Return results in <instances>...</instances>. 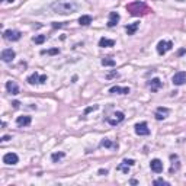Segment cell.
I'll return each mask as SVG.
<instances>
[{
	"instance_id": "cell-9",
	"label": "cell",
	"mask_w": 186,
	"mask_h": 186,
	"mask_svg": "<svg viewBox=\"0 0 186 186\" xmlns=\"http://www.w3.org/2000/svg\"><path fill=\"white\" fill-rule=\"evenodd\" d=\"M135 134L137 135H148L150 134V129H148V125L147 122H140L135 125Z\"/></svg>"
},
{
	"instance_id": "cell-21",
	"label": "cell",
	"mask_w": 186,
	"mask_h": 186,
	"mask_svg": "<svg viewBox=\"0 0 186 186\" xmlns=\"http://www.w3.org/2000/svg\"><path fill=\"white\" fill-rule=\"evenodd\" d=\"M115 45V41L113 40H108V38H100L99 40V46L105 48V46H113Z\"/></svg>"
},
{
	"instance_id": "cell-26",
	"label": "cell",
	"mask_w": 186,
	"mask_h": 186,
	"mask_svg": "<svg viewBox=\"0 0 186 186\" xmlns=\"http://www.w3.org/2000/svg\"><path fill=\"white\" fill-rule=\"evenodd\" d=\"M100 146L102 147H106V148H109V147H112V141H109V140H103L102 143H100Z\"/></svg>"
},
{
	"instance_id": "cell-30",
	"label": "cell",
	"mask_w": 186,
	"mask_h": 186,
	"mask_svg": "<svg viewBox=\"0 0 186 186\" xmlns=\"http://www.w3.org/2000/svg\"><path fill=\"white\" fill-rule=\"evenodd\" d=\"M108 79H111V77H118V73H116V71H112V73H109L106 76Z\"/></svg>"
},
{
	"instance_id": "cell-20",
	"label": "cell",
	"mask_w": 186,
	"mask_h": 186,
	"mask_svg": "<svg viewBox=\"0 0 186 186\" xmlns=\"http://www.w3.org/2000/svg\"><path fill=\"white\" fill-rule=\"evenodd\" d=\"M138 26H140V22H134L131 25H128V26H126V33H128V35H134V33L137 32Z\"/></svg>"
},
{
	"instance_id": "cell-29",
	"label": "cell",
	"mask_w": 186,
	"mask_h": 186,
	"mask_svg": "<svg viewBox=\"0 0 186 186\" xmlns=\"http://www.w3.org/2000/svg\"><path fill=\"white\" fill-rule=\"evenodd\" d=\"M124 161H125L126 164H129V166H134V164H135V161H134L133 159H129V160H128V159H125V160H124Z\"/></svg>"
},
{
	"instance_id": "cell-25",
	"label": "cell",
	"mask_w": 186,
	"mask_h": 186,
	"mask_svg": "<svg viewBox=\"0 0 186 186\" xmlns=\"http://www.w3.org/2000/svg\"><path fill=\"white\" fill-rule=\"evenodd\" d=\"M64 156H66L64 153H54L53 156H51V159H53V161H58V160H61Z\"/></svg>"
},
{
	"instance_id": "cell-23",
	"label": "cell",
	"mask_w": 186,
	"mask_h": 186,
	"mask_svg": "<svg viewBox=\"0 0 186 186\" xmlns=\"http://www.w3.org/2000/svg\"><path fill=\"white\" fill-rule=\"evenodd\" d=\"M45 40H46L45 35H38V36H35L32 41L35 44H42V42H45Z\"/></svg>"
},
{
	"instance_id": "cell-3",
	"label": "cell",
	"mask_w": 186,
	"mask_h": 186,
	"mask_svg": "<svg viewBox=\"0 0 186 186\" xmlns=\"http://www.w3.org/2000/svg\"><path fill=\"white\" fill-rule=\"evenodd\" d=\"M26 81L29 84H42V83H45L46 81V76L45 74H40V73H32L29 77L26 79Z\"/></svg>"
},
{
	"instance_id": "cell-13",
	"label": "cell",
	"mask_w": 186,
	"mask_h": 186,
	"mask_svg": "<svg viewBox=\"0 0 186 186\" xmlns=\"http://www.w3.org/2000/svg\"><path fill=\"white\" fill-rule=\"evenodd\" d=\"M6 89H7V92L10 93V95H18V93H19V86L16 84V81H13V80L7 81Z\"/></svg>"
},
{
	"instance_id": "cell-14",
	"label": "cell",
	"mask_w": 186,
	"mask_h": 186,
	"mask_svg": "<svg viewBox=\"0 0 186 186\" xmlns=\"http://www.w3.org/2000/svg\"><path fill=\"white\" fill-rule=\"evenodd\" d=\"M167 115H169V109H167V108H157L154 116H156V119L157 121H163Z\"/></svg>"
},
{
	"instance_id": "cell-6",
	"label": "cell",
	"mask_w": 186,
	"mask_h": 186,
	"mask_svg": "<svg viewBox=\"0 0 186 186\" xmlns=\"http://www.w3.org/2000/svg\"><path fill=\"white\" fill-rule=\"evenodd\" d=\"M172 81L174 86H182L186 83V71H177L172 77Z\"/></svg>"
},
{
	"instance_id": "cell-17",
	"label": "cell",
	"mask_w": 186,
	"mask_h": 186,
	"mask_svg": "<svg viewBox=\"0 0 186 186\" xmlns=\"http://www.w3.org/2000/svg\"><path fill=\"white\" fill-rule=\"evenodd\" d=\"M170 159H172V161H173L172 167H170V173H174V172H177V170H179V169H180L179 157H177L176 154H172V156H170Z\"/></svg>"
},
{
	"instance_id": "cell-4",
	"label": "cell",
	"mask_w": 186,
	"mask_h": 186,
	"mask_svg": "<svg viewBox=\"0 0 186 186\" xmlns=\"http://www.w3.org/2000/svg\"><path fill=\"white\" fill-rule=\"evenodd\" d=\"M20 36H22V33H20L19 31H15V29H7V31L3 32V38L6 41H12V42L19 41Z\"/></svg>"
},
{
	"instance_id": "cell-16",
	"label": "cell",
	"mask_w": 186,
	"mask_h": 186,
	"mask_svg": "<svg viewBox=\"0 0 186 186\" xmlns=\"http://www.w3.org/2000/svg\"><path fill=\"white\" fill-rule=\"evenodd\" d=\"M109 92L111 93H118V95H128L129 93V87H121V86H113L109 89Z\"/></svg>"
},
{
	"instance_id": "cell-10",
	"label": "cell",
	"mask_w": 186,
	"mask_h": 186,
	"mask_svg": "<svg viewBox=\"0 0 186 186\" xmlns=\"http://www.w3.org/2000/svg\"><path fill=\"white\" fill-rule=\"evenodd\" d=\"M18 161H19V157L15 153H6L3 156V163H6V164H16Z\"/></svg>"
},
{
	"instance_id": "cell-12",
	"label": "cell",
	"mask_w": 186,
	"mask_h": 186,
	"mask_svg": "<svg viewBox=\"0 0 186 186\" xmlns=\"http://www.w3.org/2000/svg\"><path fill=\"white\" fill-rule=\"evenodd\" d=\"M119 13L118 12H111L109 13V20H108V26L109 28H112V26H115L118 22H119Z\"/></svg>"
},
{
	"instance_id": "cell-7",
	"label": "cell",
	"mask_w": 186,
	"mask_h": 186,
	"mask_svg": "<svg viewBox=\"0 0 186 186\" xmlns=\"http://www.w3.org/2000/svg\"><path fill=\"white\" fill-rule=\"evenodd\" d=\"M15 57H16V53H15L12 48H6V50L2 51V61L3 63H10Z\"/></svg>"
},
{
	"instance_id": "cell-33",
	"label": "cell",
	"mask_w": 186,
	"mask_h": 186,
	"mask_svg": "<svg viewBox=\"0 0 186 186\" xmlns=\"http://www.w3.org/2000/svg\"><path fill=\"white\" fill-rule=\"evenodd\" d=\"M19 105H20V103L18 102V100H16V102H13V106H15V108H19Z\"/></svg>"
},
{
	"instance_id": "cell-18",
	"label": "cell",
	"mask_w": 186,
	"mask_h": 186,
	"mask_svg": "<svg viewBox=\"0 0 186 186\" xmlns=\"http://www.w3.org/2000/svg\"><path fill=\"white\" fill-rule=\"evenodd\" d=\"M148 87L151 89V92H157L160 87H161V80L157 79V77H156V79H153L150 83H148Z\"/></svg>"
},
{
	"instance_id": "cell-22",
	"label": "cell",
	"mask_w": 186,
	"mask_h": 186,
	"mask_svg": "<svg viewBox=\"0 0 186 186\" xmlns=\"http://www.w3.org/2000/svg\"><path fill=\"white\" fill-rule=\"evenodd\" d=\"M102 66L113 67V66H115V60H112V58H103V60H102Z\"/></svg>"
},
{
	"instance_id": "cell-32",
	"label": "cell",
	"mask_w": 186,
	"mask_h": 186,
	"mask_svg": "<svg viewBox=\"0 0 186 186\" xmlns=\"http://www.w3.org/2000/svg\"><path fill=\"white\" fill-rule=\"evenodd\" d=\"M99 174H108V170H106V169H105V170H103V169H100V170H99Z\"/></svg>"
},
{
	"instance_id": "cell-1",
	"label": "cell",
	"mask_w": 186,
	"mask_h": 186,
	"mask_svg": "<svg viewBox=\"0 0 186 186\" xmlns=\"http://www.w3.org/2000/svg\"><path fill=\"white\" fill-rule=\"evenodd\" d=\"M80 5L76 2V0H57L51 5V9H53L55 13L60 15H70L74 13L76 10H79Z\"/></svg>"
},
{
	"instance_id": "cell-27",
	"label": "cell",
	"mask_w": 186,
	"mask_h": 186,
	"mask_svg": "<svg viewBox=\"0 0 186 186\" xmlns=\"http://www.w3.org/2000/svg\"><path fill=\"white\" fill-rule=\"evenodd\" d=\"M154 185H169V182L164 179H156L154 180Z\"/></svg>"
},
{
	"instance_id": "cell-28",
	"label": "cell",
	"mask_w": 186,
	"mask_h": 186,
	"mask_svg": "<svg viewBox=\"0 0 186 186\" xmlns=\"http://www.w3.org/2000/svg\"><path fill=\"white\" fill-rule=\"evenodd\" d=\"M50 54V55H55V54H58V48H53V50H48V51H44V54Z\"/></svg>"
},
{
	"instance_id": "cell-5",
	"label": "cell",
	"mask_w": 186,
	"mask_h": 186,
	"mask_svg": "<svg viewBox=\"0 0 186 186\" xmlns=\"http://www.w3.org/2000/svg\"><path fill=\"white\" fill-rule=\"evenodd\" d=\"M173 46V42L172 41H160L159 44H157V53L159 54H166L167 51H170Z\"/></svg>"
},
{
	"instance_id": "cell-11",
	"label": "cell",
	"mask_w": 186,
	"mask_h": 186,
	"mask_svg": "<svg viewBox=\"0 0 186 186\" xmlns=\"http://www.w3.org/2000/svg\"><path fill=\"white\" fill-rule=\"evenodd\" d=\"M150 167H151V170H153L154 173H161L163 172V161L159 159H154V160H151Z\"/></svg>"
},
{
	"instance_id": "cell-31",
	"label": "cell",
	"mask_w": 186,
	"mask_h": 186,
	"mask_svg": "<svg viewBox=\"0 0 186 186\" xmlns=\"http://www.w3.org/2000/svg\"><path fill=\"white\" fill-rule=\"evenodd\" d=\"M9 140H10V137H9V135H5V137L2 138V141H3V143H6V141H9Z\"/></svg>"
},
{
	"instance_id": "cell-24",
	"label": "cell",
	"mask_w": 186,
	"mask_h": 186,
	"mask_svg": "<svg viewBox=\"0 0 186 186\" xmlns=\"http://www.w3.org/2000/svg\"><path fill=\"white\" fill-rule=\"evenodd\" d=\"M116 169H118V170H122V172H125V173H128V172H129V164H126L125 161H122V164H119Z\"/></svg>"
},
{
	"instance_id": "cell-2",
	"label": "cell",
	"mask_w": 186,
	"mask_h": 186,
	"mask_svg": "<svg viewBox=\"0 0 186 186\" xmlns=\"http://www.w3.org/2000/svg\"><path fill=\"white\" fill-rule=\"evenodd\" d=\"M126 10L133 15V16H140V15H144L148 12L147 6L143 2H134L131 5H128V6H126Z\"/></svg>"
},
{
	"instance_id": "cell-8",
	"label": "cell",
	"mask_w": 186,
	"mask_h": 186,
	"mask_svg": "<svg viewBox=\"0 0 186 186\" xmlns=\"http://www.w3.org/2000/svg\"><path fill=\"white\" fill-rule=\"evenodd\" d=\"M124 119H125L124 113L122 112H115L112 116H109V118H108V122H109L112 126H115V125H118V124H121Z\"/></svg>"
},
{
	"instance_id": "cell-19",
	"label": "cell",
	"mask_w": 186,
	"mask_h": 186,
	"mask_svg": "<svg viewBox=\"0 0 186 186\" xmlns=\"http://www.w3.org/2000/svg\"><path fill=\"white\" fill-rule=\"evenodd\" d=\"M79 23L80 25H83V26L90 25V23H92V16H89V15H83V16H80Z\"/></svg>"
},
{
	"instance_id": "cell-15",
	"label": "cell",
	"mask_w": 186,
	"mask_h": 186,
	"mask_svg": "<svg viewBox=\"0 0 186 186\" xmlns=\"http://www.w3.org/2000/svg\"><path fill=\"white\" fill-rule=\"evenodd\" d=\"M31 116H28V115H23V116H18V119H16V124H18V126H28L29 124H31Z\"/></svg>"
}]
</instances>
